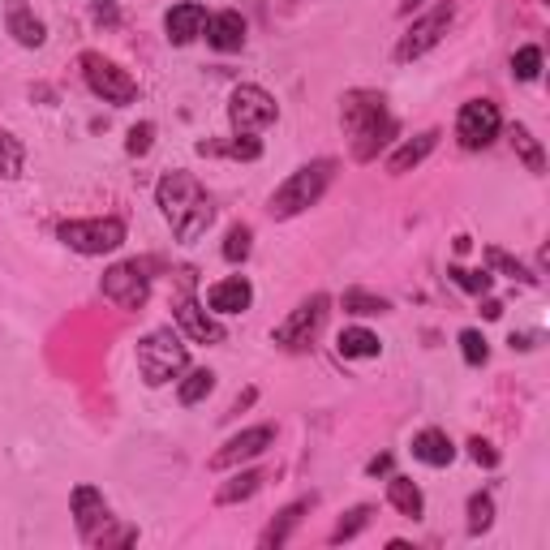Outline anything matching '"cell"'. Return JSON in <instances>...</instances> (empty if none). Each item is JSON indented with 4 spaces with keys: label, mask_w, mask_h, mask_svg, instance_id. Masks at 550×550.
Masks as SVG:
<instances>
[{
    "label": "cell",
    "mask_w": 550,
    "mask_h": 550,
    "mask_svg": "<svg viewBox=\"0 0 550 550\" xmlns=\"http://www.w3.org/2000/svg\"><path fill=\"white\" fill-rule=\"evenodd\" d=\"M155 198H159V211H164V220L172 224V233H177L181 245H194L215 220L207 190H202L198 177H190V172H168V177L159 181Z\"/></svg>",
    "instance_id": "obj_1"
},
{
    "label": "cell",
    "mask_w": 550,
    "mask_h": 550,
    "mask_svg": "<svg viewBox=\"0 0 550 550\" xmlns=\"http://www.w3.org/2000/svg\"><path fill=\"white\" fill-rule=\"evenodd\" d=\"M340 121H344V134L353 138V159L370 164L387 142L396 134V121L387 112V99L374 95V91H349L340 99Z\"/></svg>",
    "instance_id": "obj_2"
},
{
    "label": "cell",
    "mask_w": 550,
    "mask_h": 550,
    "mask_svg": "<svg viewBox=\"0 0 550 550\" xmlns=\"http://www.w3.org/2000/svg\"><path fill=\"white\" fill-rule=\"evenodd\" d=\"M331 177H336V159H314V164H301L293 177L271 194V215H275V220H293V215L310 211L314 202L327 194Z\"/></svg>",
    "instance_id": "obj_3"
},
{
    "label": "cell",
    "mask_w": 550,
    "mask_h": 550,
    "mask_svg": "<svg viewBox=\"0 0 550 550\" xmlns=\"http://www.w3.org/2000/svg\"><path fill=\"white\" fill-rule=\"evenodd\" d=\"M185 366H190V349H185V340L172 327H159L138 340V370H142V379H147V387L172 383Z\"/></svg>",
    "instance_id": "obj_4"
},
{
    "label": "cell",
    "mask_w": 550,
    "mask_h": 550,
    "mask_svg": "<svg viewBox=\"0 0 550 550\" xmlns=\"http://www.w3.org/2000/svg\"><path fill=\"white\" fill-rule=\"evenodd\" d=\"M56 237H61L69 250L78 254H112L125 245V224L117 220V215H104V220H65L61 228H56Z\"/></svg>",
    "instance_id": "obj_5"
},
{
    "label": "cell",
    "mask_w": 550,
    "mask_h": 550,
    "mask_svg": "<svg viewBox=\"0 0 550 550\" xmlns=\"http://www.w3.org/2000/svg\"><path fill=\"white\" fill-rule=\"evenodd\" d=\"M82 78L99 99H104V104L125 108V104H134L138 99V82L129 78L117 61H108V56H99V52H82Z\"/></svg>",
    "instance_id": "obj_6"
},
{
    "label": "cell",
    "mask_w": 550,
    "mask_h": 550,
    "mask_svg": "<svg viewBox=\"0 0 550 550\" xmlns=\"http://www.w3.org/2000/svg\"><path fill=\"white\" fill-rule=\"evenodd\" d=\"M323 323H327V297L314 293L310 301H301V306L271 331V340L280 344L284 353H301V349H310V340L323 331Z\"/></svg>",
    "instance_id": "obj_7"
},
{
    "label": "cell",
    "mask_w": 550,
    "mask_h": 550,
    "mask_svg": "<svg viewBox=\"0 0 550 550\" xmlns=\"http://www.w3.org/2000/svg\"><path fill=\"white\" fill-rule=\"evenodd\" d=\"M452 18H456L452 0H443V5H434L426 18H417L409 31H404V39L396 43V61L409 65V61H417V56H426L430 48H439L443 35H447V26H452Z\"/></svg>",
    "instance_id": "obj_8"
},
{
    "label": "cell",
    "mask_w": 550,
    "mask_h": 550,
    "mask_svg": "<svg viewBox=\"0 0 550 550\" xmlns=\"http://www.w3.org/2000/svg\"><path fill=\"white\" fill-rule=\"evenodd\" d=\"M104 297L112 306L121 310H142L151 297V275H147V263H138V258H129V263H117L104 271Z\"/></svg>",
    "instance_id": "obj_9"
},
{
    "label": "cell",
    "mask_w": 550,
    "mask_h": 550,
    "mask_svg": "<svg viewBox=\"0 0 550 550\" xmlns=\"http://www.w3.org/2000/svg\"><path fill=\"white\" fill-rule=\"evenodd\" d=\"M499 134H503V117H499V108L490 104V99H469V104L460 108L456 138H460V147L465 151H486Z\"/></svg>",
    "instance_id": "obj_10"
},
{
    "label": "cell",
    "mask_w": 550,
    "mask_h": 550,
    "mask_svg": "<svg viewBox=\"0 0 550 550\" xmlns=\"http://www.w3.org/2000/svg\"><path fill=\"white\" fill-rule=\"evenodd\" d=\"M275 117H280V108H275V99L263 86H237V91L228 95V121H233L237 134H258V129H267Z\"/></svg>",
    "instance_id": "obj_11"
},
{
    "label": "cell",
    "mask_w": 550,
    "mask_h": 550,
    "mask_svg": "<svg viewBox=\"0 0 550 550\" xmlns=\"http://www.w3.org/2000/svg\"><path fill=\"white\" fill-rule=\"evenodd\" d=\"M275 443V426H250V430H241V434H233L220 452L211 456V469H237L241 460H254V456H263L267 447Z\"/></svg>",
    "instance_id": "obj_12"
},
{
    "label": "cell",
    "mask_w": 550,
    "mask_h": 550,
    "mask_svg": "<svg viewBox=\"0 0 550 550\" xmlns=\"http://www.w3.org/2000/svg\"><path fill=\"white\" fill-rule=\"evenodd\" d=\"M74 516H78V533L86 542H99L108 533V525H112V508H108V499L99 495L95 486H78L74 490Z\"/></svg>",
    "instance_id": "obj_13"
},
{
    "label": "cell",
    "mask_w": 550,
    "mask_h": 550,
    "mask_svg": "<svg viewBox=\"0 0 550 550\" xmlns=\"http://www.w3.org/2000/svg\"><path fill=\"white\" fill-rule=\"evenodd\" d=\"M254 306V284L245 275H228V280L207 288V310L211 314H245Z\"/></svg>",
    "instance_id": "obj_14"
},
{
    "label": "cell",
    "mask_w": 550,
    "mask_h": 550,
    "mask_svg": "<svg viewBox=\"0 0 550 550\" xmlns=\"http://www.w3.org/2000/svg\"><path fill=\"white\" fill-rule=\"evenodd\" d=\"M164 31H168V39L177 43V48H185V43H194L202 31H207V9H202L198 0H181V5L168 9Z\"/></svg>",
    "instance_id": "obj_15"
},
{
    "label": "cell",
    "mask_w": 550,
    "mask_h": 550,
    "mask_svg": "<svg viewBox=\"0 0 550 550\" xmlns=\"http://www.w3.org/2000/svg\"><path fill=\"white\" fill-rule=\"evenodd\" d=\"M5 26H9V35L18 39L22 48H43V39H48L39 13L31 9V0H5Z\"/></svg>",
    "instance_id": "obj_16"
},
{
    "label": "cell",
    "mask_w": 550,
    "mask_h": 550,
    "mask_svg": "<svg viewBox=\"0 0 550 550\" xmlns=\"http://www.w3.org/2000/svg\"><path fill=\"white\" fill-rule=\"evenodd\" d=\"M177 323H181V331H185V336H190L194 344H220V340H224L220 318L202 310L194 297H185L181 306H177Z\"/></svg>",
    "instance_id": "obj_17"
},
{
    "label": "cell",
    "mask_w": 550,
    "mask_h": 550,
    "mask_svg": "<svg viewBox=\"0 0 550 550\" xmlns=\"http://www.w3.org/2000/svg\"><path fill=\"white\" fill-rule=\"evenodd\" d=\"M207 43L215 52H241L245 48V18L233 9L215 13V18H207Z\"/></svg>",
    "instance_id": "obj_18"
},
{
    "label": "cell",
    "mask_w": 550,
    "mask_h": 550,
    "mask_svg": "<svg viewBox=\"0 0 550 550\" xmlns=\"http://www.w3.org/2000/svg\"><path fill=\"white\" fill-rule=\"evenodd\" d=\"M413 460H422L430 469H443L456 460V443L447 439V430H422V434H413Z\"/></svg>",
    "instance_id": "obj_19"
},
{
    "label": "cell",
    "mask_w": 550,
    "mask_h": 550,
    "mask_svg": "<svg viewBox=\"0 0 550 550\" xmlns=\"http://www.w3.org/2000/svg\"><path fill=\"white\" fill-rule=\"evenodd\" d=\"M434 147H439V129H426V134H417L413 142H404V147H400L392 159H387V172H392V177H404V172L422 164V159H426Z\"/></svg>",
    "instance_id": "obj_20"
},
{
    "label": "cell",
    "mask_w": 550,
    "mask_h": 550,
    "mask_svg": "<svg viewBox=\"0 0 550 550\" xmlns=\"http://www.w3.org/2000/svg\"><path fill=\"white\" fill-rule=\"evenodd\" d=\"M336 349H340V357H349V361H366V357L383 353V340L374 336V331H366V327H344L336 336Z\"/></svg>",
    "instance_id": "obj_21"
},
{
    "label": "cell",
    "mask_w": 550,
    "mask_h": 550,
    "mask_svg": "<svg viewBox=\"0 0 550 550\" xmlns=\"http://www.w3.org/2000/svg\"><path fill=\"white\" fill-rule=\"evenodd\" d=\"M387 503L400 512V516H409V520H417L426 512V495H422V486L417 482H409V477H392L387 482Z\"/></svg>",
    "instance_id": "obj_22"
},
{
    "label": "cell",
    "mask_w": 550,
    "mask_h": 550,
    "mask_svg": "<svg viewBox=\"0 0 550 550\" xmlns=\"http://www.w3.org/2000/svg\"><path fill=\"white\" fill-rule=\"evenodd\" d=\"M314 503H318V495H310V499H297V503H288V508H284L280 516L271 520V529L263 533V546H267V550H271V546H284V542H288V533H293V529L301 525V516H306V512L314 508Z\"/></svg>",
    "instance_id": "obj_23"
},
{
    "label": "cell",
    "mask_w": 550,
    "mask_h": 550,
    "mask_svg": "<svg viewBox=\"0 0 550 550\" xmlns=\"http://www.w3.org/2000/svg\"><path fill=\"white\" fill-rule=\"evenodd\" d=\"M258 490H263V473H258V469H245V473L233 477V482H224L220 490H215V503H220V508H228V503L254 499Z\"/></svg>",
    "instance_id": "obj_24"
},
{
    "label": "cell",
    "mask_w": 550,
    "mask_h": 550,
    "mask_svg": "<svg viewBox=\"0 0 550 550\" xmlns=\"http://www.w3.org/2000/svg\"><path fill=\"white\" fill-rule=\"evenodd\" d=\"M202 155H233V159H258L263 147H258L254 134H237L233 142H198Z\"/></svg>",
    "instance_id": "obj_25"
},
{
    "label": "cell",
    "mask_w": 550,
    "mask_h": 550,
    "mask_svg": "<svg viewBox=\"0 0 550 550\" xmlns=\"http://www.w3.org/2000/svg\"><path fill=\"white\" fill-rule=\"evenodd\" d=\"M211 387H215V374H211V370H190V374H185V379L177 383V400H181V404H198V400L211 396Z\"/></svg>",
    "instance_id": "obj_26"
},
{
    "label": "cell",
    "mask_w": 550,
    "mask_h": 550,
    "mask_svg": "<svg viewBox=\"0 0 550 550\" xmlns=\"http://www.w3.org/2000/svg\"><path fill=\"white\" fill-rule=\"evenodd\" d=\"M387 297H374V293H361V288H349L344 293V314H357V318H370V314H387Z\"/></svg>",
    "instance_id": "obj_27"
},
{
    "label": "cell",
    "mask_w": 550,
    "mask_h": 550,
    "mask_svg": "<svg viewBox=\"0 0 550 550\" xmlns=\"http://www.w3.org/2000/svg\"><path fill=\"white\" fill-rule=\"evenodd\" d=\"M512 147H516V151H520V159H525V164H529V172H538V177H542V172H546V159H542L538 138H533L525 125H516V129H512Z\"/></svg>",
    "instance_id": "obj_28"
},
{
    "label": "cell",
    "mask_w": 550,
    "mask_h": 550,
    "mask_svg": "<svg viewBox=\"0 0 550 550\" xmlns=\"http://www.w3.org/2000/svg\"><path fill=\"white\" fill-rule=\"evenodd\" d=\"M22 164H26L22 142L0 129V177H22Z\"/></svg>",
    "instance_id": "obj_29"
},
{
    "label": "cell",
    "mask_w": 550,
    "mask_h": 550,
    "mask_svg": "<svg viewBox=\"0 0 550 550\" xmlns=\"http://www.w3.org/2000/svg\"><path fill=\"white\" fill-rule=\"evenodd\" d=\"M250 241H254L250 224L228 228V237H224V258H228V263H245V258H250Z\"/></svg>",
    "instance_id": "obj_30"
},
{
    "label": "cell",
    "mask_w": 550,
    "mask_h": 550,
    "mask_svg": "<svg viewBox=\"0 0 550 550\" xmlns=\"http://www.w3.org/2000/svg\"><path fill=\"white\" fill-rule=\"evenodd\" d=\"M495 525V499L490 495H473L469 499V533H486Z\"/></svg>",
    "instance_id": "obj_31"
},
{
    "label": "cell",
    "mask_w": 550,
    "mask_h": 550,
    "mask_svg": "<svg viewBox=\"0 0 550 550\" xmlns=\"http://www.w3.org/2000/svg\"><path fill=\"white\" fill-rule=\"evenodd\" d=\"M486 263H490V267H499V271H508V275H512V280L538 284V275H529V267H525V263H516V258H512V254H503V250H499V245H490V250H486Z\"/></svg>",
    "instance_id": "obj_32"
},
{
    "label": "cell",
    "mask_w": 550,
    "mask_h": 550,
    "mask_svg": "<svg viewBox=\"0 0 550 550\" xmlns=\"http://www.w3.org/2000/svg\"><path fill=\"white\" fill-rule=\"evenodd\" d=\"M512 74L520 78V82H533L542 74V48H520L516 56H512Z\"/></svg>",
    "instance_id": "obj_33"
},
{
    "label": "cell",
    "mask_w": 550,
    "mask_h": 550,
    "mask_svg": "<svg viewBox=\"0 0 550 550\" xmlns=\"http://www.w3.org/2000/svg\"><path fill=\"white\" fill-rule=\"evenodd\" d=\"M460 353H465V361L469 366H486V357H490V349H486V336L482 331H460Z\"/></svg>",
    "instance_id": "obj_34"
},
{
    "label": "cell",
    "mask_w": 550,
    "mask_h": 550,
    "mask_svg": "<svg viewBox=\"0 0 550 550\" xmlns=\"http://www.w3.org/2000/svg\"><path fill=\"white\" fill-rule=\"evenodd\" d=\"M447 275H452V280H456L460 288H465V293H490V284H495V275H490V271H465V267H452Z\"/></svg>",
    "instance_id": "obj_35"
},
{
    "label": "cell",
    "mask_w": 550,
    "mask_h": 550,
    "mask_svg": "<svg viewBox=\"0 0 550 550\" xmlns=\"http://www.w3.org/2000/svg\"><path fill=\"white\" fill-rule=\"evenodd\" d=\"M370 516H374L370 508H353V512H349V520H340V525H336V533H331V542H336V546H340V542H349V538H357V533H361V529H366V525H370Z\"/></svg>",
    "instance_id": "obj_36"
},
{
    "label": "cell",
    "mask_w": 550,
    "mask_h": 550,
    "mask_svg": "<svg viewBox=\"0 0 550 550\" xmlns=\"http://www.w3.org/2000/svg\"><path fill=\"white\" fill-rule=\"evenodd\" d=\"M151 138H155V125H151V121L134 125V129H129V142H125L129 155H147V151H151Z\"/></svg>",
    "instance_id": "obj_37"
},
{
    "label": "cell",
    "mask_w": 550,
    "mask_h": 550,
    "mask_svg": "<svg viewBox=\"0 0 550 550\" xmlns=\"http://www.w3.org/2000/svg\"><path fill=\"white\" fill-rule=\"evenodd\" d=\"M469 456L477 460V465H486V469L499 465V452H495V447H490L486 439H469Z\"/></svg>",
    "instance_id": "obj_38"
},
{
    "label": "cell",
    "mask_w": 550,
    "mask_h": 550,
    "mask_svg": "<svg viewBox=\"0 0 550 550\" xmlns=\"http://www.w3.org/2000/svg\"><path fill=\"white\" fill-rule=\"evenodd\" d=\"M91 9H95V18H99V22H108V26H117V18H121L112 0H91Z\"/></svg>",
    "instance_id": "obj_39"
},
{
    "label": "cell",
    "mask_w": 550,
    "mask_h": 550,
    "mask_svg": "<svg viewBox=\"0 0 550 550\" xmlns=\"http://www.w3.org/2000/svg\"><path fill=\"white\" fill-rule=\"evenodd\" d=\"M366 473H370V477H379V473H392V456H374L370 465H366Z\"/></svg>",
    "instance_id": "obj_40"
},
{
    "label": "cell",
    "mask_w": 550,
    "mask_h": 550,
    "mask_svg": "<svg viewBox=\"0 0 550 550\" xmlns=\"http://www.w3.org/2000/svg\"><path fill=\"white\" fill-rule=\"evenodd\" d=\"M422 5H426V0H400V13L409 18V13H413V9H422Z\"/></svg>",
    "instance_id": "obj_41"
},
{
    "label": "cell",
    "mask_w": 550,
    "mask_h": 550,
    "mask_svg": "<svg viewBox=\"0 0 550 550\" xmlns=\"http://www.w3.org/2000/svg\"><path fill=\"white\" fill-rule=\"evenodd\" d=\"M482 314H486V318H499V314H503V306H499V301H486Z\"/></svg>",
    "instance_id": "obj_42"
}]
</instances>
